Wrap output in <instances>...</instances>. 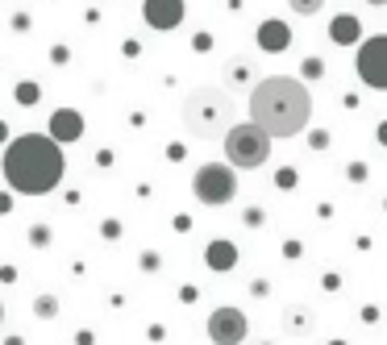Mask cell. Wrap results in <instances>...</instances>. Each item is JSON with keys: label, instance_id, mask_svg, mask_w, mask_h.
<instances>
[{"label": "cell", "instance_id": "cell-1", "mask_svg": "<svg viewBox=\"0 0 387 345\" xmlns=\"http://www.w3.org/2000/svg\"><path fill=\"white\" fill-rule=\"evenodd\" d=\"M63 146L50 133H21L4 146V179L17 196H46L63 183Z\"/></svg>", "mask_w": 387, "mask_h": 345}, {"label": "cell", "instance_id": "cell-2", "mask_svg": "<svg viewBox=\"0 0 387 345\" xmlns=\"http://www.w3.org/2000/svg\"><path fill=\"white\" fill-rule=\"evenodd\" d=\"M312 117V96L292 75H271L250 92V121L266 137H296Z\"/></svg>", "mask_w": 387, "mask_h": 345}, {"label": "cell", "instance_id": "cell-3", "mask_svg": "<svg viewBox=\"0 0 387 345\" xmlns=\"http://www.w3.org/2000/svg\"><path fill=\"white\" fill-rule=\"evenodd\" d=\"M183 125L196 137H216L233 130V100L221 87H196L183 100Z\"/></svg>", "mask_w": 387, "mask_h": 345}, {"label": "cell", "instance_id": "cell-4", "mask_svg": "<svg viewBox=\"0 0 387 345\" xmlns=\"http://www.w3.org/2000/svg\"><path fill=\"white\" fill-rule=\"evenodd\" d=\"M225 158H229V167H238V171H254V167H262V163L271 158V137L258 130L254 121L233 125V130L225 133Z\"/></svg>", "mask_w": 387, "mask_h": 345}, {"label": "cell", "instance_id": "cell-5", "mask_svg": "<svg viewBox=\"0 0 387 345\" xmlns=\"http://www.w3.org/2000/svg\"><path fill=\"white\" fill-rule=\"evenodd\" d=\"M192 192H196V200L200 204H229L233 200V192H238V179H233V167H221V163H209V167H200L196 179H192Z\"/></svg>", "mask_w": 387, "mask_h": 345}, {"label": "cell", "instance_id": "cell-6", "mask_svg": "<svg viewBox=\"0 0 387 345\" xmlns=\"http://www.w3.org/2000/svg\"><path fill=\"white\" fill-rule=\"evenodd\" d=\"M358 75L367 87H387V34L367 38L358 50Z\"/></svg>", "mask_w": 387, "mask_h": 345}, {"label": "cell", "instance_id": "cell-7", "mask_svg": "<svg viewBox=\"0 0 387 345\" xmlns=\"http://www.w3.org/2000/svg\"><path fill=\"white\" fill-rule=\"evenodd\" d=\"M209 341L213 345H242L246 341V316L238 308H216L209 316Z\"/></svg>", "mask_w": 387, "mask_h": 345}, {"label": "cell", "instance_id": "cell-8", "mask_svg": "<svg viewBox=\"0 0 387 345\" xmlns=\"http://www.w3.org/2000/svg\"><path fill=\"white\" fill-rule=\"evenodd\" d=\"M142 17H146L150 30H175L183 21V0H146Z\"/></svg>", "mask_w": 387, "mask_h": 345}, {"label": "cell", "instance_id": "cell-9", "mask_svg": "<svg viewBox=\"0 0 387 345\" xmlns=\"http://www.w3.org/2000/svg\"><path fill=\"white\" fill-rule=\"evenodd\" d=\"M50 137L63 146V142H80L84 137V117L75 108H54L50 113Z\"/></svg>", "mask_w": 387, "mask_h": 345}, {"label": "cell", "instance_id": "cell-10", "mask_svg": "<svg viewBox=\"0 0 387 345\" xmlns=\"http://www.w3.org/2000/svg\"><path fill=\"white\" fill-rule=\"evenodd\" d=\"M204 262H209L213 270H233V262H238V250H233V242H213V246L204 250Z\"/></svg>", "mask_w": 387, "mask_h": 345}, {"label": "cell", "instance_id": "cell-11", "mask_svg": "<svg viewBox=\"0 0 387 345\" xmlns=\"http://www.w3.org/2000/svg\"><path fill=\"white\" fill-rule=\"evenodd\" d=\"M258 42L266 46V50H283V46L292 42V34H288V25H279V21H266V25L258 30Z\"/></svg>", "mask_w": 387, "mask_h": 345}, {"label": "cell", "instance_id": "cell-12", "mask_svg": "<svg viewBox=\"0 0 387 345\" xmlns=\"http://www.w3.org/2000/svg\"><path fill=\"white\" fill-rule=\"evenodd\" d=\"M358 34H362V25H358V17H350V13H342V17H333V42H358Z\"/></svg>", "mask_w": 387, "mask_h": 345}, {"label": "cell", "instance_id": "cell-13", "mask_svg": "<svg viewBox=\"0 0 387 345\" xmlns=\"http://www.w3.org/2000/svg\"><path fill=\"white\" fill-rule=\"evenodd\" d=\"M38 96H42V87L38 84H30V80L17 84V104H38Z\"/></svg>", "mask_w": 387, "mask_h": 345}, {"label": "cell", "instance_id": "cell-14", "mask_svg": "<svg viewBox=\"0 0 387 345\" xmlns=\"http://www.w3.org/2000/svg\"><path fill=\"white\" fill-rule=\"evenodd\" d=\"M321 4H325V0H292V8H296V13H304V17L321 13Z\"/></svg>", "mask_w": 387, "mask_h": 345}, {"label": "cell", "instance_id": "cell-15", "mask_svg": "<svg viewBox=\"0 0 387 345\" xmlns=\"http://www.w3.org/2000/svg\"><path fill=\"white\" fill-rule=\"evenodd\" d=\"M8 208H13V200H8V196H0V213H8Z\"/></svg>", "mask_w": 387, "mask_h": 345}, {"label": "cell", "instance_id": "cell-16", "mask_svg": "<svg viewBox=\"0 0 387 345\" xmlns=\"http://www.w3.org/2000/svg\"><path fill=\"white\" fill-rule=\"evenodd\" d=\"M4 137H8V125H4V121H0V142H4Z\"/></svg>", "mask_w": 387, "mask_h": 345}, {"label": "cell", "instance_id": "cell-17", "mask_svg": "<svg viewBox=\"0 0 387 345\" xmlns=\"http://www.w3.org/2000/svg\"><path fill=\"white\" fill-rule=\"evenodd\" d=\"M379 137H383V142H387V121H383V130H379Z\"/></svg>", "mask_w": 387, "mask_h": 345}, {"label": "cell", "instance_id": "cell-18", "mask_svg": "<svg viewBox=\"0 0 387 345\" xmlns=\"http://www.w3.org/2000/svg\"><path fill=\"white\" fill-rule=\"evenodd\" d=\"M371 4H387V0H371Z\"/></svg>", "mask_w": 387, "mask_h": 345}, {"label": "cell", "instance_id": "cell-19", "mask_svg": "<svg viewBox=\"0 0 387 345\" xmlns=\"http://www.w3.org/2000/svg\"><path fill=\"white\" fill-rule=\"evenodd\" d=\"M0 320H4V308H0Z\"/></svg>", "mask_w": 387, "mask_h": 345}]
</instances>
